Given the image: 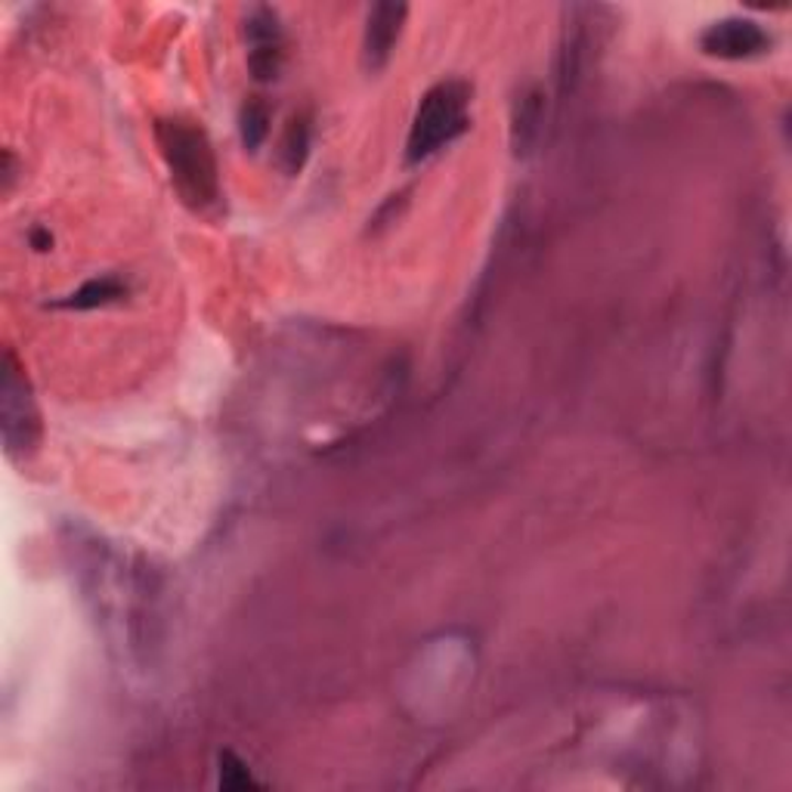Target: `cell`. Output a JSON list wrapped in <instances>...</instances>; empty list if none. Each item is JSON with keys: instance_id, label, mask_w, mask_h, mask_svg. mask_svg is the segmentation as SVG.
Instances as JSON below:
<instances>
[{"instance_id": "cell-1", "label": "cell", "mask_w": 792, "mask_h": 792, "mask_svg": "<svg viewBox=\"0 0 792 792\" xmlns=\"http://www.w3.org/2000/svg\"><path fill=\"white\" fill-rule=\"evenodd\" d=\"M159 147L180 195L195 208L214 205L220 183H217V162L205 130L183 118L159 121Z\"/></svg>"}, {"instance_id": "cell-2", "label": "cell", "mask_w": 792, "mask_h": 792, "mask_svg": "<svg viewBox=\"0 0 792 792\" xmlns=\"http://www.w3.org/2000/svg\"><path fill=\"white\" fill-rule=\"evenodd\" d=\"M468 106L470 90L462 82L437 84L427 97L421 99L412 130H409V147L405 159L412 164L431 159L434 152L449 147L455 137L468 130Z\"/></svg>"}, {"instance_id": "cell-3", "label": "cell", "mask_w": 792, "mask_h": 792, "mask_svg": "<svg viewBox=\"0 0 792 792\" xmlns=\"http://www.w3.org/2000/svg\"><path fill=\"white\" fill-rule=\"evenodd\" d=\"M0 419H3V443L7 453H32L41 437V415L29 390V378L22 372L13 350L3 354V381H0Z\"/></svg>"}, {"instance_id": "cell-4", "label": "cell", "mask_w": 792, "mask_h": 792, "mask_svg": "<svg viewBox=\"0 0 792 792\" xmlns=\"http://www.w3.org/2000/svg\"><path fill=\"white\" fill-rule=\"evenodd\" d=\"M768 44H771V37L764 34L759 22L740 17L712 22L709 29L703 32V37H699L703 53L718 56V59H752V56L764 53Z\"/></svg>"}, {"instance_id": "cell-5", "label": "cell", "mask_w": 792, "mask_h": 792, "mask_svg": "<svg viewBox=\"0 0 792 792\" xmlns=\"http://www.w3.org/2000/svg\"><path fill=\"white\" fill-rule=\"evenodd\" d=\"M409 17V7L403 3H378L366 19V34H362V68L375 75L390 63L393 47L400 41L403 22Z\"/></svg>"}, {"instance_id": "cell-6", "label": "cell", "mask_w": 792, "mask_h": 792, "mask_svg": "<svg viewBox=\"0 0 792 792\" xmlns=\"http://www.w3.org/2000/svg\"><path fill=\"white\" fill-rule=\"evenodd\" d=\"M542 115H545V97L542 90H527L514 106V121H511V147L518 155L533 152L535 140L542 133Z\"/></svg>"}, {"instance_id": "cell-7", "label": "cell", "mask_w": 792, "mask_h": 792, "mask_svg": "<svg viewBox=\"0 0 792 792\" xmlns=\"http://www.w3.org/2000/svg\"><path fill=\"white\" fill-rule=\"evenodd\" d=\"M310 137H313V128H310L307 115H294L285 128V137H282V167L285 174H297L304 162H307L310 152Z\"/></svg>"}, {"instance_id": "cell-8", "label": "cell", "mask_w": 792, "mask_h": 792, "mask_svg": "<svg viewBox=\"0 0 792 792\" xmlns=\"http://www.w3.org/2000/svg\"><path fill=\"white\" fill-rule=\"evenodd\" d=\"M124 285L112 279V275H102V279H94V282H87L82 285L78 292L72 294V301H65L68 307L75 310H94V307H106V304H112L118 297H124Z\"/></svg>"}, {"instance_id": "cell-9", "label": "cell", "mask_w": 792, "mask_h": 792, "mask_svg": "<svg viewBox=\"0 0 792 792\" xmlns=\"http://www.w3.org/2000/svg\"><path fill=\"white\" fill-rule=\"evenodd\" d=\"M239 128H242L245 149H251V152L267 140V133H270V109H267L263 99L251 97L245 102L242 115H239Z\"/></svg>"}, {"instance_id": "cell-10", "label": "cell", "mask_w": 792, "mask_h": 792, "mask_svg": "<svg viewBox=\"0 0 792 792\" xmlns=\"http://www.w3.org/2000/svg\"><path fill=\"white\" fill-rule=\"evenodd\" d=\"M220 786H224V790L242 792V790H254L258 780H254L251 771L245 768L242 759H236L232 752H224V756H220Z\"/></svg>"}, {"instance_id": "cell-11", "label": "cell", "mask_w": 792, "mask_h": 792, "mask_svg": "<svg viewBox=\"0 0 792 792\" xmlns=\"http://www.w3.org/2000/svg\"><path fill=\"white\" fill-rule=\"evenodd\" d=\"M248 37L254 47H273L279 44V25L270 10H254L248 19Z\"/></svg>"}, {"instance_id": "cell-12", "label": "cell", "mask_w": 792, "mask_h": 792, "mask_svg": "<svg viewBox=\"0 0 792 792\" xmlns=\"http://www.w3.org/2000/svg\"><path fill=\"white\" fill-rule=\"evenodd\" d=\"M279 63H282L279 44H273V47H254L251 50V56H248V65H251V72H254L258 82H270V78H275Z\"/></svg>"}]
</instances>
